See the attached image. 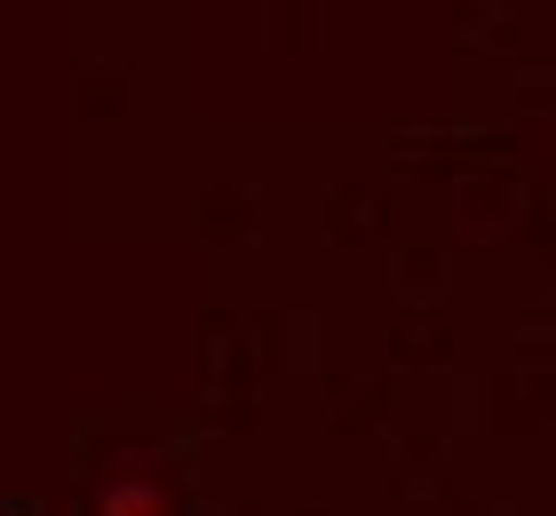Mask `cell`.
<instances>
[{
    "instance_id": "obj_1",
    "label": "cell",
    "mask_w": 556,
    "mask_h": 516,
    "mask_svg": "<svg viewBox=\"0 0 556 516\" xmlns=\"http://www.w3.org/2000/svg\"><path fill=\"white\" fill-rule=\"evenodd\" d=\"M104 516H167V493H160V484H112Z\"/></svg>"
}]
</instances>
